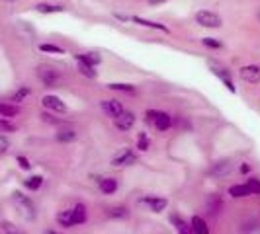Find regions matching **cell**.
<instances>
[{"instance_id": "32", "label": "cell", "mask_w": 260, "mask_h": 234, "mask_svg": "<svg viewBox=\"0 0 260 234\" xmlns=\"http://www.w3.org/2000/svg\"><path fill=\"white\" fill-rule=\"evenodd\" d=\"M26 96H30V88H26V86H24V88H20V90L14 94V98H12V100H14V101H22Z\"/></svg>"}, {"instance_id": "26", "label": "cell", "mask_w": 260, "mask_h": 234, "mask_svg": "<svg viewBox=\"0 0 260 234\" xmlns=\"http://www.w3.org/2000/svg\"><path fill=\"white\" fill-rule=\"evenodd\" d=\"M41 184H43V178H41V176H32V178L26 180V187H28V189H34V191L39 189Z\"/></svg>"}, {"instance_id": "1", "label": "cell", "mask_w": 260, "mask_h": 234, "mask_svg": "<svg viewBox=\"0 0 260 234\" xmlns=\"http://www.w3.org/2000/svg\"><path fill=\"white\" fill-rule=\"evenodd\" d=\"M12 199H14V203H16V207L20 209V213L26 217V218H34L36 217V207H34V203L26 197V195H22L20 191H16L14 195H12Z\"/></svg>"}, {"instance_id": "11", "label": "cell", "mask_w": 260, "mask_h": 234, "mask_svg": "<svg viewBox=\"0 0 260 234\" xmlns=\"http://www.w3.org/2000/svg\"><path fill=\"white\" fill-rule=\"evenodd\" d=\"M71 211H73V222H74V224L86 222V207H84L82 203H76Z\"/></svg>"}, {"instance_id": "5", "label": "cell", "mask_w": 260, "mask_h": 234, "mask_svg": "<svg viewBox=\"0 0 260 234\" xmlns=\"http://www.w3.org/2000/svg\"><path fill=\"white\" fill-rule=\"evenodd\" d=\"M135 154H133V150L131 149H123L119 154H115L113 156V160H111V166H131V164H135Z\"/></svg>"}, {"instance_id": "41", "label": "cell", "mask_w": 260, "mask_h": 234, "mask_svg": "<svg viewBox=\"0 0 260 234\" xmlns=\"http://www.w3.org/2000/svg\"><path fill=\"white\" fill-rule=\"evenodd\" d=\"M10 2H14V0H10Z\"/></svg>"}, {"instance_id": "9", "label": "cell", "mask_w": 260, "mask_h": 234, "mask_svg": "<svg viewBox=\"0 0 260 234\" xmlns=\"http://www.w3.org/2000/svg\"><path fill=\"white\" fill-rule=\"evenodd\" d=\"M41 101H43V105H45L47 109H51V111H57V113H65V111H67V105H65L63 100L57 98V96H45Z\"/></svg>"}, {"instance_id": "40", "label": "cell", "mask_w": 260, "mask_h": 234, "mask_svg": "<svg viewBox=\"0 0 260 234\" xmlns=\"http://www.w3.org/2000/svg\"><path fill=\"white\" fill-rule=\"evenodd\" d=\"M43 234H61V232H57V230H45Z\"/></svg>"}, {"instance_id": "15", "label": "cell", "mask_w": 260, "mask_h": 234, "mask_svg": "<svg viewBox=\"0 0 260 234\" xmlns=\"http://www.w3.org/2000/svg\"><path fill=\"white\" fill-rule=\"evenodd\" d=\"M100 189H102V193H106V195L115 193V189H117V180H113V178L102 180V182H100Z\"/></svg>"}, {"instance_id": "36", "label": "cell", "mask_w": 260, "mask_h": 234, "mask_svg": "<svg viewBox=\"0 0 260 234\" xmlns=\"http://www.w3.org/2000/svg\"><path fill=\"white\" fill-rule=\"evenodd\" d=\"M149 145H151V143H149L147 135H145V133H141V135H139V149H141V150H147V149H149Z\"/></svg>"}, {"instance_id": "18", "label": "cell", "mask_w": 260, "mask_h": 234, "mask_svg": "<svg viewBox=\"0 0 260 234\" xmlns=\"http://www.w3.org/2000/svg\"><path fill=\"white\" fill-rule=\"evenodd\" d=\"M229 195L231 197H248L250 191H248V187L244 184H239V185H231L229 187Z\"/></svg>"}, {"instance_id": "12", "label": "cell", "mask_w": 260, "mask_h": 234, "mask_svg": "<svg viewBox=\"0 0 260 234\" xmlns=\"http://www.w3.org/2000/svg\"><path fill=\"white\" fill-rule=\"evenodd\" d=\"M145 203H147V205L151 207V211H155V213L165 211L167 205H168V201H167V199H161V197H147Z\"/></svg>"}, {"instance_id": "37", "label": "cell", "mask_w": 260, "mask_h": 234, "mask_svg": "<svg viewBox=\"0 0 260 234\" xmlns=\"http://www.w3.org/2000/svg\"><path fill=\"white\" fill-rule=\"evenodd\" d=\"M18 164H20L24 170H30V168H32V164H30L28 158H24V156H18Z\"/></svg>"}, {"instance_id": "24", "label": "cell", "mask_w": 260, "mask_h": 234, "mask_svg": "<svg viewBox=\"0 0 260 234\" xmlns=\"http://www.w3.org/2000/svg\"><path fill=\"white\" fill-rule=\"evenodd\" d=\"M135 24H141V26H147V28H155V30H161V32H167V28L163 26V24H157V22H149V20H143V18H137V16H133L131 18Z\"/></svg>"}, {"instance_id": "38", "label": "cell", "mask_w": 260, "mask_h": 234, "mask_svg": "<svg viewBox=\"0 0 260 234\" xmlns=\"http://www.w3.org/2000/svg\"><path fill=\"white\" fill-rule=\"evenodd\" d=\"M241 172H242V174H248V172H250V166H248V164H242V166H241Z\"/></svg>"}, {"instance_id": "16", "label": "cell", "mask_w": 260, "mask_h": 234, "mask_svg": "<svg viewBox=\"0 0 260 234\" xmlns=\"http://www.w3.org/2000/svg\"><path fill=\"white\" fill-rule=\"evenodd\" d=\"M57 222H59L61 226H65V228L74 226V222H73V211H71V209H69V211H61V213L57 215Z\"/></svg>"}, {"instance_id": "10", "label": "cell", "mask_w": 260, "mask_h": 234, "mask_svg": "<svg viewBox=\"0 0 260 234\" xmlns=\"http://www.w3.org/2000/svg\"><path fill=\"white\" fill-rule=\"evenodd\" d=\"M190 226H192V232L194 234H209V228H207V224H205V220L202 218V217H192V222H190Z\"/></svg>"}, {"instance_id": "35", "label": "cell", "mask_w": 260, "mask_h": 234, "mask_svg": "<svg viewBox=\"0 0 260 234\" xmlns=\"http://www.w3.org/2000/svg\"><path fill=\"white\" fill-rule=\"evenodd\" d=\"M8 147H10V141L4 135H0V154H4L8 150Z\"/></svg>"}, {"instance_id": "14", "label": "cell", "mask_w": 260, "mask_h": 234, "mask_svg": "<svg viewBox=\"0 0 260 234\" xmlns=\"http://www.w3.org/2000/svg\"><path fill=\"white\" fill-rule=\"evenodd\" d=\"M211 172H213V176H225V174H229L231 172V160H221V162L213 164Z\"/></svg>"}, {"instance_id": "2", "label": "cell", "mask_w": 260, "mask_h": 234, "mask_svg": "<svg viewBox=\"0 0 260 234\" xmlns=\"http://www.w3.org/2000/svg\"><path fill=\"white\" fill-rule=\"evenodd\" d=\"M37 76H39V80H41L47 88L57 86V84H59V80H61L59 72H57L55 68H51V67H39V68H37Z\"/></svg>"}, {"instance_id": "8", "label": "cell", "mask_w": 260, "mask_h": 234, "mask_svg": "<svg viewBox=\"0 0 260 234\" xmlns=\"http://www.w3.org/2000/svg\"><path fill=\"white\" fill-rule=\"evenodd\" d=\"M135 125V115L131 113V111H123L117 119H115V127L119 129V131H129Z\"/></svg>"}, {"instance_id": "27", "label": "cell", "mask_w": 260, "mask_h": 234, "mask_svg": "<svg viewBox=\"0 0 260 234\" xmlns=\"http://www.w3.org/2000/svg\"><path fill=\"white\" fill-rule=\"evenodd\" d=\"M36 10L41 12V14H49V12H61L63 8L61 6H53V4H37Z\"/></svg>"}, {"instance_id": "17", "label": "cell", "mask_w": 260, "mask_h": 234, "mask_svg": "<svg viewBox=\"0 0 260 234\" xmlns=\"http://www.w3.org/2000/svg\"><path fill=\"white\" fill-rule=\"evenodd\" d=\"M76 61H84V63H88L90 67H96V65H100L102 57L96 55V53H82V55H76Z\"/></svg>"}, {"instance_id": "29", "label": "cell", "mask_w": 260, "mask_h": 234, "mask_svg": "<svg viewBox=\"0 0 260 234\" xmlns=\"http://www.w3.org/2000/svg\"><path fill=\"white\" fill-rule=\"evenodd\" d=\"M0 129H2V131H16V125L14 123H10L8 119H6V117H0Z\"/></svg>"}, {"instance_id": "31", "label": "cell", "mask_w": 260, "mask_h": 234, "mask_svg": "<svg viewBox=\"0 0 260 234\" xmlns=\"http://www.w3.org/2000/svg\"><path fill=\"white\" fill-rule=\"evenodd\" d=\"M39 49H41V51H45V53H63V49H61V47H57V45H49V43L39 45Z\"/></svg>"}, {"instance_id": "21", "label": "cell", "mask_w": 260, "mask_h": 234, "mask_svg": "<svg viewBox=\"0 0 260 234\" xmlns=\"http://www.w3.org/2000/svg\"><path fill=\"white\" fill-rule=\"evenodd\" d=\"M219 209H221V199L217 195H209V199H207V213L209 215H217Z\"/></svg>"}, {"instance_id": "22", "label": "cell", "mask_w": 260, "mask_h": 234, "mask_svg": "<svg viewBox=\"0 0 260 234\" xmlns=\"http://www.w3.org/2000/svg\"><path fill=\"white\" fill-rule=\"evenodd\" d=\"M74 139H76V133L73 129H63V131L57 133V141L59 143H73Z\"/></svg>"}, {"instance_id": "28", "label": "cell", "mask_w": 260, "mask_h": 234, "mask_svg": "<svg viewBox=\"0 0 260 234\" xmlns=\"http://www.w3.org/2000/svg\"><path fill=\"white\" fill-rule=\"evenodd\" d=\"M246 187H248L250 195H252V193H260V180H256V178H250V180L246 182Z\"/></svg>"}, {"instance_id": "13", "label": "cell", "mask_w": 260, "mask_h": 234, "mask_svg": "<svg viewBox=\"0 0 260 234\" xmlns=\"http://www.w3.org/2000/svg\"><path fill=\"white\" fill-rule=\"evenodd\" d=\"M211 70H213V72H215V74H217V76H219V78H221V80H223V82L227 84V88H229L231 92H235V84H233V80H231V74H229V72H227L225 68H217V67H211Z\"/></svg>"}, {"instance_id": "39", "label": "cell", "mask_w": 260, "mask_h": 234, "mask_svg": "<svg viewBox=\"0 0 260 234\" xmlns=\"http://www.w3.org/2000/svg\"><path fill=\"white\" fill-rule=\"evenodd\" d=\"M149 4H163V2H167V0H147Z\"/></svg>"}, {"instance_id": "23", "label": "cell", "mask_w": 260, "mask_h": 234, "mask_svg": "<svg viewBox=\"0 0 260 234\" xmlns=\"http://www.w3.org/2000/svg\"><path fill=\"white\" fill-rule=\"evenodd\" d=\"M0 115L2 117H14V115H18V107L10 105V103H0Z\"/></svg>"}, {"instance_id": "33", "label": "cell", "mask_w": 260, "mask_h": 234, "mask_svg": "<svg viewBox=\"0 0 260 234\" xmlns=\"http://www.w3.org/2000/svg\"><path fill=\"white\" fill-rule=\"evenodd\" d=\"M204 45H205V47L219 49V47H221V41H217V39H213V37H205V39H204Z\"/></svg>"}, {"instance_id": "6", "label": "cell", "mask_w": 260, "mask_h": 234, "mask_svg": "<svg viewBox=\"0 0 260 234\" xmlns=\"http://www.w3.org/2000/svg\"><path fill=\"white\" fill-rule=\"evenodd\" d=\"M102 109H104L110 117H113V119H117V117L125 111L123 105H121V101H117V100H104V101H102Z\"/></svg>"}, {"instance_id": "25", "label": "cell", "mask_w": 260, "mask_h": 234, "mask_svg": "<svg viewBox=\"0 0 260 234\" xmlns=\"http://www.w3.org/2000/svg\"><path fill=\"white\" fill-rule=\"evenodd\" d=\"M78 63V70L84 74V76H88V78H96V70H94V67H90L88 63H84V61H76Z\"/></svg>"}, {"instance_id": "19", "label": "cell", "mask_w": 260, "mask_h": 234, "mask_svg": "<svg viewBox=\"0 0 260 234\" xmlns=\"http://www.w3.org/2000/svg\"><path fill=\"white\" fill-rule=\"evenodd\" d=\"M172 222L176 224V230H178V234H194V232H192V226H190L188 222H184L182 218H178L176 215H172Z\"/></svg>"}, {"instance_id": "3", "label": "cell", "mask_w": 260, "mask_h": 234, "mask_svg": "<svg viewBox=\"0 0 260 234\" xmlns=\"http://www.w3.org/2000/svg\"><path fill=\"white\" fill-rule=\"evenodd\" d=\"M196 22L204 28H221V18L209 10H202L196 14Z\"/></svg>"}, {"instance_id": "20", "label": "cell", "mask_w": 260, "mask_h": 234, "mask_svg": "<svg viewBox=\"0 0 260 234\" xmlns=\"http://www.w3.org/2000/svg\"><path fill=\"white\" fill-rule=\"evenodd\" d=\"M0 228H2V232H6V234H26V230H24V228H20L18 224L8 222V220H4L2 224H0Z\"/></svg>"}, {"instance_id": "4", "label": "cell", "mask_w": 260, "mask_h": 234, "mask_svg": "<svg viewBox=\"0 0 260 234\" xmlns=\"http://www.w3.org/2000/svg\"><path fill=\"white\" fill-rule=\"evenodd\" d=\"M147 117L155 121V127L159 131H167L170 125H172V119L168 113H163V111H147Z\"/></svg>"}, {"instance_id": "34", "label": "cell", "mask_w": 260, "mask_h": 234, "mask_svg": "<svg viewBox=\"0 0 260 234\" xmlns=\"http://www.w3.org/2000/svg\"><path fill=\"white\" fill-rule=\"evenodd\" d=\"M110 215H111V217H127V209H125V207H113V209L110 211Z\"/></svg>"}, {"instance_id": "30", "label": "cell", "mask_w": 260, "mask_h": 234, "mask_svg": "<svg viewBox=\"0 0 260 234\" xmlns=\"http://www.w3.org/2000/svg\"><path fill=\"white\" fill-rule=\"evenodd\" d=\"M108 88H111V90H121V92H129V94L133 92V86H129V84H108Z\"/></svg>"}, {"instance_id": "7", "label": "cell", "mask_w": 260, "mask_h": 234, "mask_svg": "<svg viewBox=\"0 0 260 234\" xmlns=\"http://www.w3.org/2000/svg\"><path fill=\"white\" fill-rule=\"evenodd\" d=\"M241 78H242L244 82H250V84L260 82V67H256V65L242 67V68H241Z\"/></svg>"}]
</instances>
